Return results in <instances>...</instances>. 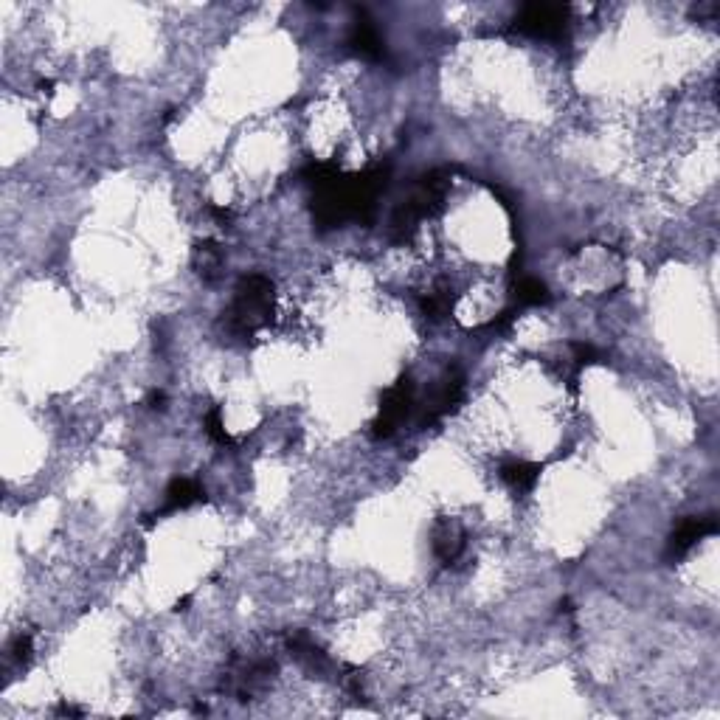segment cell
I'll return each instance as SVG.
<instances>
[{
    "label": "cell",
    "instance_id": "5bb4252c",
    "mask_svg": "<svg viewBox=\"0 0 720 720\" xmlns=\"http://www.w3.org/2000/svg\"><path fill=\"white\" fill-rule=\"evenodd\" d=\"M192 262H195V270L200 273L203 282H214V279H220V273H223V262H225L223 248H220L214 240L197 242Z\"/></svg>",
    "mask_w": 720,
    "mask_h": 720
},
{
    "label": "cell",
    "instance_id": "ba28073f",
    "mask_svg": "<svg viewBox=\"0 0 720 720\" xmlns=\"http://www.w3.org/2000/svg\"><path fill=\"white\" fill-rule=\"evenodd\" d=\"M718 532V518L715 515H692V518H681L675 524L673 535L667 540V549H664V560L667 563H681L684 557L690 555V549L695 543H701L709 535Z\"/></svg>",
    "mask_w": 720,
    "mask_h": 720
},
{
    "label": "cell",
    "instance_id": "7402d4cb",
    "mask_svg": "<svg viewBox=\"0 0 720 720\" xmlns=\"http://www.w3.org/2000/svg\"><path fill=\"white\" fill-rule=\"evenodd\" d=\"M57 715H71V718H79L82 712H79V709H76V706H71V704H60V706H57Z\"/></svg>",
    "mask_w": 720,
    "mask_h": 720
},
{
    "label": "cell",
    "instance_id": "4fadbf2b",
    "mask_svg": "<svg viewBox=\"0 0 720 720\" xmlns=\"http://www.w3.org/2000/svg\"><path fill=\"white\" fill-rule=\"evenodd\" d=\"M540 470L543 467L535 462H526V459H504L498 465V479L510 487L512 493H529L540 479Z\"/></svg>",
    "mask_w": 720,
    "mask_h": 720
},
{
    "label": "cell",
    "instance_id": "d6986e66",
    "mask_svg": "<svg viewBox=\"0 0 720 720\" xmlns=\"http://www.w3.org/2000/svg\"><path fill=\"white\" fill-rule=\"evenodd\" d=\"M9 659L17 661L20 667H26L31 659V633H17L15 639L9 642Z\"/></svg>",
    "mask_w": 720,
    "mask_h": 720
},
{
    "label": "cell",
    "instance_id": "52a82bcc",
    "mask_svg": "<svg viewBox=\"0 0 720 720\" xmlns=\"http://www.w3.org/2000/svg\"><path fill=\"white\" fill-rule=\"evenodd\" d=\"M462 397H465V372L459 366H450L448 372L442 375V380L436 383V389L431 391V397L422 405L417 425L428 428V425H434L442 417L453 414L459 408V403H462Z\"/></svg>",
    "mask_w": 720,
    "mask_h": 720
},
{
    "label": "cell",
    "instance_id": "8992f818",
    "mask_svg": "<svg viewBox=\"0 0 720 720\" xmlns=\"http://www.w3.org/2000/svg\"><path fill=\"white\" fill-rule=\"evenodd\" d=\"M276 673L273 659H240L234 656L228 673L223 678V690L237 695V701H251L256 692H262Z\"/></svg>",
    "mask_w": 720,
    "mask_h": 720
},
{
    "label": "cell",
    "instance_id": "ffe728a7",
    "mask_svg": "<svg viewBox=\"0 0 720 720\" xmlns=\"http://www.w3.org/2000/svg\"><path fill=\"white\" fill-rule=\"evenodd\" d=\"M209 214H211V217H214V220H217V223H220V225L231 223V211H228V209H220V206H209Z\"/></svg>",
    "mask_w": 720,
    "mask_h": 720
},
{
    "label": "cell",
    "instance_id": "7a4b0ae2",
    "mask_svg": "<svg viewBox=\"0 0 720 720\" xmlns=\"http://www.w3.org/2000/svg\"><path fill=\"white\" fill-rule=\"evenodd\" d=\"M273 282L262 273H245L237 287L234 299L223 313L225 332L237 341H251L256 332L270 327L273 321Z\"/></svg>",
    "mask_w": 720,
    "mask_h": 720
},
{
    "label": "cell",
    "instance_id": "ac0fdd59",
    "mask_svg": "<svg viewBox=\"0 0 720 720\" xmlns=\"http://www.w3.org/2000/svg\"><path fill=\"white\" fill-rule=\"evenodd\" d=\"M206 434L217 442V445H234V439L231 434L225 431L223 425V414H220V408H211L209 414H206Z\"/></svg>",
    "mask_w": 720,
    "mask_h": 720
},
{
    "label": "cell",
    "instance_id": "6da1fadb",
    "mask_svg": "<svg viewBox=\"0 0 720 720\" xmlns=\"http://www.w3.org/2000/svg\"><path fill=\"white\" fill-rule=\"evenodd\" d=\"M391 180L389 164L369 166L358 175H341L313 186V220L321 231L344 228L346 223H372L377 200L386 195Z\"/></svg>",
    "mask_w": 720,
    "mask_h": 720
},
{
    "label": "cell",
    "instance_id": "277c9868",
    "mask_svg": "<svg viewBox=\"0 0 720 720\" xmlns=\"http://www.w3.org/2000/svg\"><path fill=\"white\" fill-rule=\"evenodd\" d=\"M512 31L535 40L560 43L569 31V9L557 3H526L512 20Z\"/></svg>",
    "mask_w": 720,
    "mask_h": 720
},
{
    "label": "cell",
    "instance_id": "e0dca14e",
    "mask_svg": "<svg viewBox=\"0 0 720 720\" xmlns=\"http://www.w3.org/2000/svg\"><path fill=\"white\" fill-rule=\"evenodd\" d=\"M571 352H574V375L585 369V366H594V363H605V352H600L597 346L591 344H580L574 341L571 344Z\"/></svg>",
    "mask_w": 720,
    "mask_h": 720
},
{
    "label": "cell",
    "instance_id": "8fae6325",
    "mask_svg": "<svg viewBox=\"0 0 720 720\" xmlns=\"http://www.w3.org/2000/svg\"><path fill=\"white\" fill-rule=\"evenodd\" d=\"M431 546H434L436 560H439L442 566H450V563H456V560L462 557V552H465L467 532L462 529L459 521H453V518H442V521H436V526H434Z\"/></svg>",
    "mask_w": 720,
    "mask_h": 720
},
{
    "label": "cell",
    "instance_id": "30bf717a",
    "mask_svg": "<svg viewBox=\"0 0 720 720\" xmlns=\"http://www.w3.org/2000/svg\"><path fill=\"white\" fill-rule=\"evenodd\" d=\"M349 48L360 54L363 60L383 62L386 60V43L377 31L375 20L366 15L363 9H355V23L349 29Z\"/></svg>",
    "mask_w": 720,
    "mask_h": 720
},
{
    "label": "cell",
    "instance_id": "44dd1931",
    "mask_svg": "<svg viewBox=\"0 0 720 720\" xmlns=\"http://www.w3.org/2000/svg\"><path fill=\"white\" fill-rule=\"evenodd\" d=\"M147 405H150V408H164V405H166L164 391H150V397H147Z\"/></svg>",
    "mask_w": 720,
    "mask_h": 720
},
{
    "label": "cell",
    "instance_id": "3957f363",
    "mask_svg": "<svg viewBox=\"0 0 720 720\" xmlns=\"http://www.w3.org/2000/svg\"><path fill=\"white\" fill-rule=\"evenodd\" d=\"M450 180H453V169H434V172L422 175V178L411 186L408 197H405L403 203L394 209V214H391V240H411V234L417 231V225H420L425 217H434L436 211L445 206Z\"/></svg>",
    "mask_w": 720,
    "mask_h": 720
},
{
    "label": "cell",
    "instance_id": "2e32d148",
    "mask_svg": "<svg viewBox=\"0 0 720 720\" xmlns=\"http://www.w3.org/2000/svg\"><path fill=\"white\" fill-rule=\"evenodd\" d=\"M453 304H456V293L450 285H439L434 287L431 293H425L420 299L422 315L431 318V321H442L453 313Z\"/></svg>",
    "mask_w": 720,
    "mask_h": 720
},
{
    "label": "cell",
    "instance_id": "5b68a950",
    "mask_svg": "<svg viewBox=\"0 0 720 720\" xmlns=\"http://www.w3.org/2000/svg\"><path fill=\"white\" fill-rule=\"evenodd\" d=\"M414 411V383L411 377L403 375L394 386L380 394V408L372 422V436L375 439H389L397 434V428L403 425Z\"/></svg>",
    "mask_w": 720,
    "mask_h": 720
},
{
    "label": "cell",
    "instance_id": "9c48e42d",
    "mask_svg": "<svg viewBox=\"0 0 720 720\" xmlns=\"http://www.w3.org/2000/svg\"><path fill=\"white\" fill-rule=\"evenodd\" d=\"M287 650H290V656L299 661L301 670H307L310 675L315 678H332V675L344 673L346 667L341 664H335V661L324 653V647H318L313 642V636L310 633H304V630H293V633H287L285 639Z\"/></svg>",
    "mask_w": 720,
    "mask_h": 720
},
{
    "label": "cell",
    "instance_id": "7c38bea8",
    "mask_svg": "<svg viewBox=\"0 0 720 720\" xmlns=\"http://www.w3.org/2000/svg\"><path fill=\"white\" fill-rule=\"evenodd\" d=\"M206 498H209V495H206V490H203L195 479L180 476V479H172V484L166 487L164 507L155 512L152 518H164V515H172V512L189 510L192 504H200V501H206Z\"/></svg>",
    "mask_w": 720,
    "mask_h": 720
},
{
    "label": "cell",
    "instance_id": "9a60e30c",
    "mask_svg": "<svg viewBox=\"0 0 720 720\" xmlns=\"http://www.w3.org/2000/svg\"><path fill=\"white\" fill-rule=\"evenodd\" d=\"M512 296H515V307H546L552 301L549 287L543 285L535 276H521L512 285Z\"/></svg>",
    "mask_w": 720,
    "mask_h": 720
}]
</instances>
